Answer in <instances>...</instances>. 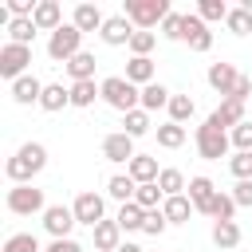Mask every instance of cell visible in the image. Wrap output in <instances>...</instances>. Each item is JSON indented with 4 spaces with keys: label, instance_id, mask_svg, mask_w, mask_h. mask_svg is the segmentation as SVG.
Here are the masks:
<instances>
[{
    "label": "cell",
    "instance_id": "obj_1",
    "mask_svg": "<svg viewBox=\"0 0 252 252\" xmlns=\"http://www.w3.org/2000/svg\"><path fill=\"white\" fill-rule=\"evenodd\" d=\"M43 165H47V150H43L39 142H24V146L4 161V173H8L12 185H32V177L43 173Z\"/></svg>",
    "mask_w": 252,
    "mask_h": 252
},
{
    "label": "cell",
    "instance_id": "obj_2",
    "mask_svg": "<svg viewBox=\"0 0 252 252\" xmlns=\"http://www.w3.org/2000/svg\"><path fill=\"white\" fill-rule=\"evenodd\" d=\"M98 91H102V102L114 106V110H122V114H130V110L142 106V91H138L126 75H110V79H102Z\"/></svg>",
    "mask_w": 252,
    "mask_h": 252
},
{
    "label": "cell",
    "instance_id": "obj_3",
    "mask_svg": "<svg viewBox=\"0 0 252 252\" xmlns=\"http://www.w3.org/2000/svg\"><path fill=\"white\" fill-rule=\"evenodd\" d=\"M169 0H126L122 16L138 28V32H150V28H161V20L169 16Z\"/></svg>",
    "mask_w": 252,
    "mask_h": 252
},
{
    "label": "cell",
    "instance_id": "obj_4",
    "mask_svg": "<svg viewBox=\"0 0 252 252\" xmlns=\"http://www.w3.org/2000/svg\"><path fill=\"white\" fill-rule=\"evenodd\" d=\"M193 146H197V154H201L205 161H220V158H228V150H232L228 134H224V130H217L209 118H205V126H197Z\"/></svg>",
    "mask_w": 252,
    "mask_h": 252
},
{
    "label": "cell",
    "instance_id": "obj_5",
    "mask_svg": "<svg viewBox=\"0 0 252 252\" xmlns=\"http://www.w3.org/2000/svg\"><path fill=\"white\" fill-rule=\"evenodd\" d=\"M79 51H83V32H79L75 24H63L59 32H51V39H47V55H51L55 63L67 67Z\"/></svg>",
    "mask_w": 252,
    "mask_h": 252
},
{
    "label": "cell",
    "instance_id": "obj_6",
    "mask_svg": "<svg viewBox=\"0 0 252 252\" xmlns=\"http://www.w3.org/2000/svg\"><path fill=\"white\" fill-rule=\"evenodd\" d=\"M8 213H16V217H43L47 213V201H43V189H35V185H12L8 189Z\"/></svg>",
    "mask_w": 252,
    "mask_h": 252
},
{
    "label": "cell",
    "instance_id": "obj_7",
    "mask_svg": "<svg viewBox=\"0 0 252 252\" xmlns=\"http://www.w3.org/2000/svg\"><path fill=\"white\" fill-rule=\"evenodd\" d=\"M28 63H32V47H24V43H4L0 47V75L8 83L24 79L28 75Z\"/></svg>",
    "mask_w": 252,
    "mask_h": 252
},
{
    "label": "cell",
    "instance_id": "obj_8",
    "mask_svg": "<svg viewBox=\"0 0 252 252\" xmlns=\"http://www.w3.org/2000/svg\"><path fill=\"white\" fill-rule=\"evenodd\" d=\"M181 39L189 43V51H209L213 47V32H209V24L197 16V12H185V20H181Z\"/></svg>",
    "mask_w": 252,
    "mask_h": 252
},
{
    "label": "cell",
    "instance_id": "obj_9",
    "mask_svg": "<svg viewBox=\"0 0 252 252\" xmlns=\"http://www.w3.org/2000/svg\"><path fill=\"white\" fill-rule=\"evenodd\" d=\"M75 224H79V220H75V209H71V205H47V213H43V228L51 232V240L71 236Z\"/></svg>",
    "mask_w": 252,
    "mask_h": 252
},
{
    "label": "cell",
    "instance_id": "obj_10",
    "mask_svg": "<svg viewBox=\"0 0 252 252\" xmlns=\"http://www.w3.org/2000/svg\"><path fill=\"white\" fill-rule=\"evenodd\" d=\"M134 32H138V28H134V24H130V20H126V16L118 12V16H106V24H102V32H98V39H102L106 47H122V43L130 47V39H134Z\"/></svg>",
    "mask_w": 252,
    "mask_h": 252
},
{
    "label": "cell",
    "instance_id": "obj_11",
    "mask_svg": "<svg viewBox=\"0 0 252 252\" xmlns=\"http://www.w3.org/2000/svg\"><path fill=\"white\" fill-rule=\"evenodd\" d=\"M71 209H75V220H79V224H91V228H94L98 220H106V201H102L98 193H79Z\"/></svg>",
    "mask_w": 252,
    "mask_h": 252
},
{
    "label": "cell",
    "instance_id": "obj_12",
    "mask_svg": "<svg viewBox=\"0 0 252 252\" xmlns=\"http://www.w3.org/2000/svg\"><path fill=\"white\" fill-rule=\"evenodd\" d=\"M102 158H106V161H126V165H130V161L138 158V154H134V138L122 134V130L106 134V138H102Z\"/></svg>",
    "mask_w": 252,
    "mask_h": 252
},
{
    "label": "cell",
    "instance_id": "obj_13",
    "mask_svg": "<svg viewBox=\"0 0 252 252\" xmlns=\"http://www.w3.org/2000/svg\"><path fill=\"white\" fill-rule=\"evenodd\" d=\"M205 79H209V87H213L217 94L228 98V94L236 91V83H240V71H236L232 63H209V75H205Z\"/></svg>",
    "mask_w": 252,
    "mask_h": 252
},
{
    "label": "cell",
    "instance_id": "obj_14",
    "mask_svg": "<svg viewBox=\"0 0 252 252\" xmlns=\"http://www.w3.org/2000/svg\"><path fill=\"white\" fill-rule=\"evenodd\" d=\"M209 122L217 126V130H236L240 122H244V102H236V98H220V106L209 114Z\"/></svg>",
    "mask_w": 252,
    "mask_h": 252
},
{
    "label": "cell",
    "instance_id": "obj_15",
    "mask_svg": "<svg viewBox=\"0 0 252 252\" xmlns=\"http://www.w3.org/2000/svg\"><path fill=\"white\" fill-rule=\"evenodd\" d=\"M71 24L87 35V32H102V24H106V16H102V8L98 4H75V12H71Z\"/></svg>",
    "mask_w": 252,
    "mask_h": 252
},
{
    "label": "cell",
    "instance_id": "obj_16",
    "mask_svg": "<svg viewBox=\"0 0 252 252\" xmlns=\"http://www.w3.org/2000/svg\"><path fill=\"white\" fill-rule=\"evenodd\" d=\"M32 20H35L39 32H59V28H63V8H59V0H39Z\"/></svg>",
    "mask_w": 252,
    "mask_h": 252
},
{
    "label": "cell",
    "instance_id": "obj_17",
    "mask_svg": "<svg viewBox=\"0 0 252 252\" xmlns=\"http://www.w3.org/2000/svg\"><path fill=\"white\" fill-rule=\"evenodd\" d=\"M189 201H193V209L197 213H209V205H213V197H217V185L209 181V177H189V193H185Z\"/></svg>",
    "mask_w": 252,
    "mask_h": 252
},
{
    "label": "cell",
    "instance_id": "obj_18",
    "mask_svg": "<svg viewBox=\"0 0 252 252\" xmlns=\"http://www.w3.org/2000/svg\"><path fill=\"white\" fill-rule=\"evenodd\" d=\"M91 232H94V252H118V244H122L118 220H98Z\"/></svg>",
    "mask_w": 252,
    "mask_h": 252
},
{
    "label": "cell",
    "instance_id": "obj_19",
    "mask_svg": "<svg viewBox=\"0 0 252 252\" xmlns=\"http://www.w3.org/2000/svg\"><path fill=\"white\" fill-rule=\"evenodd\" d=\"M43 87H47V83H39L35 75H24V79H16V83H12V98H16L20 106H32V102H39V98H43Z\"/></svg>",
    "mask_w": 252,
    "mask_h": 252
},
{
    "label": "cell",
    "instance_id": "obj_20",
    "mask_svg": "<svg viewBox=\"0 0 252 252\" xmlns=\"http://www.w3.org/2000/svg\"><path fill=\"white\" fill-rule=\"evenodd\" d=\"M126 79H130L134 87H150V83H158V79H154V59H150V55H134V59L126 63Z\"/></svg>",
    "mask_w": 252,
    "mask_h": 252
},
{
    "label": "cell",
    "instance_id": "obj_21",
    "mask_svg": "<svg viewBox=\"0 0 252 252\" xmlns=\"http://www.w3.org/2000/svg\"><path fill=\"white\" fill-rule=\"evenodd\" d=\"M126 173H130L138 185H150V181H158V173H161V169H158V158H150V154H138V158L126 165Z\"/></svg>",
    "mask_w": 252,
    "mask_h": 252
},
{
    "label": "cell",
    "instance_id": "obj_22",
    "mask_svg": "<svg viewBox=\"0 0 252 252\" xmlns=\"http://www.w3.org/2000/svg\"><path fill=\"white\" fill-rule=\"evenodd\" d=\"M161 213H165V220H169V224H185L197 209H193V201L181 193V197H165V201H161Z\"/></svg>",
    "mask_w": 252,
    "mask_h": 252
},
{
    "label": "cell",
    "instance_id": "obj_23",
    "mask_svg": "<svg viewBox=\"0 0 252 252\" xmlns=\"http://www.w3.org/2000/svg\"><path fill=\"white\" fill-rule=\"evenodd\" d=\"M39 106H43L47 114H55V110L71 106V87H63V83H47V87H43V98H39Z\"/></svg>",
    "mask_w": 252,
    "mask_h": 252
},
{
    "label": "cell",
    "instance_id": "obj_24",
    "mask_svg": "<svg viewBox=\"0 0 252 252\" xmlns=\"http://www.w3.org/2000/svg\"><path fill=\"white\" fill-rule=\"evenodd\" d=\"M213 244H217L220 252H232V248L240 244V224H236V220H217V224H213Z\"/></svg>",
    "mask_w": 252,
    "mask_h": 252
},
{
    "label": "cell",
    "instance_id": "obj_25",
    "mask_svg": "<svg viewBox=\"0 0 252 252\" xmlns=\"http://www.w3.org/2000/svg\"><path fill=\"white\" fill-rule=\"evenodd\" d=\"M169 98H173V91H169V87H161V83L142 87V110H146V114H154V110L169 106Z\"/></svg>",
    "mask_w": 252,
    "mask_h": 252
},
{
    "label": "cell",
    "instance_id": "obj_26",
    "mask_svg": "<svg viewBox=\"0 0 252 252\" xmlns=\"http://www.w3.org/2000/svg\"><path fill=\"white\" fill-rule=\"evenodd\" d=\"M35 20L32 16H20V20H12L8 24V43H24V47H32V39H35Z\"/></svg>",
    "mask_w": 252,
    "mask_h": 252
},
{
    "label": "cell",
    "instance_id": "obj_27",
    "mask_svg": "<svg viewBox=\"0 0 252 252\" xmlns=\"http://www.w3.org/2000/svg\"><path fill=\"white\" fill-rule=\"evenodd\" d=\"M106 193H110L114 201H122V205H126V201H134V193H138V181H134L130 173H114V177L106 181Z\"/></svg>",
    "mask_w": 252,
    "mask_h": 252
},
{
    "label": "cell",
    "instance_id": "obj_28",
    "mask_svg": "<svg viewBox=\"0 0 252 252\" xmlns=\"http://www.w3.org/2000/svg\"><path fill=\"white\" fill-rule=\"evenodd\" d=\"M67 75H71V83H87V79H94V55H91V51H79V55L67 63Z\"/></svg>",
    "mask_w": 252,
    "mask_h": 252
},
{
    "label": "cell",
    "instance_id": "obj_29",
    "mask_svg": "<svg viewBox=\"0 0 252 252\" xmlns=\"http://www.w3.org/2000/svg\"><path fill=\"white\" fill-rule=\"evenodd\" d=\"M118 228L122 232H134V228H142V220H146V209L142 205H134V201H126V205H118Z\"/></svg>",
    "mask_w": 252,
    "mask_h": 252
},
{
    "label": "cell",
    "instance_id": "obj_30",
    "mask_svg": "<svg viewBox=\"0 0 252 252\" xmlns=\"http://www.w3.org/2000/svg\"><path fill=\"white\" fill-rule=\"evenodd\" d=\"M94 98H102V91L94 87V79H87V83H71V106H94Z\"/></svg>",
    "mask_w": 252,
    "mask_h": 252
},
{
    "label": "cell",
    "instance_id": "obj_31",
    "mask_svg": "<svg viewBox=\"0 0 252 252\" xmlns=\"http://www.w3.org/2000/svg\"><path fill=\"white\" fill-rule=\"evenodd\" d=\"M165 110H169V122H177V126H185V122L193 118V110H197V102H193L189 94H173Z\"/></svg>",
    "mask_w": 252,
    "mask_h": 252
},
{
    "label": "cell",
    "instance_id": "obj_32",
    "mask_svg": "<svg viewBox=\"0 0 252 252\" xmlns=\"http://www.w3.org/2000/svg\"><path fill=\"white\" fill-rule=\"evenodd\" d=\"M158 146H161V150H181V146H185V126L161 122V126H158Z\"/></svg>",
    "mask_w": 252,
    "mask_h": 252
},
{
    "label": "cell",
    "instance_id": "obj_33",
    "mask_svg": "<svg viewBox=\"0 0 252 252\" xmlns=\"http://www.w3.org/2000/svg\"><path fill=\"white\" fill-rule=\"evenodd\" d=\"M158 189H161L165 197H181L189 185H185V173H181V169H161V173H158Z\"/></svg>",
    "mask_w": 252,
    "mask_h": 252
},
{
    "label": "cell",
    "instance_id": "obj_34",
    "mask_svg": "<svg viewBox=\"0 0 252 252\" xmlns=\"http://www.w3.org/2000/svg\"><path fill=\"white\" fill-rule=\"evenodd\" d=\"M205 217H213V224H217V220H232V217H236V201H232V193H220V189H217V197H213V205H209Z\"/></svg>",
    "mask_w": 252,
    "mask_h": 252
},
{
    "label": "cell",
    "instance_id": "obj_35",
    "mask_svg": "<svg viewBox=\"0 0 252 252\" xmlns=\"http://www.w3.org/2000/svg\"><path fill=\"white\" fill-rule=\"evenodd\" d=\"M122 134H130V138H142V134H150V114L138 106V110H130V114H122Z\"/></svg>",
    "mask_w": 252,
    "mask_h": 252
},
{
    "label": "cell",
    "instance_id": "obj_36",
    "mask_svg": "<svg viewBox=\"0 0 252 252\" xmlns=\"http://www.w3.org/2000/svg\"><path fill=\"white\" fill-rule=\"evenodd\" d=\"M161 201H165V193L158 189V181H150V185H138V193H134V205H142L146 213L161 209Z\"/></svg>",
    "mask_w": 252,
    "mask_h": 252
},
{
    "label": "cell",
    "instance_id": "obj_37",
    "mask_svg": "<svg viewBox=\"0 0 252 252\" xmlns=\"http://www.w3.org/2000/svg\"><path fill=\"white\" fill-rule=\"evenodd\" d=\"M0 252H43V248H39V240H35L32 232H12Z\"/></svg>",
    "mask_w": 252,
    "mask_h": 252
},
{
    "label": "cell",
    "instance_id": "obj_38",
    "mask_svg": "<svg viewBox=\"0 0 252 252\" xmlns=\"http://www.w3.org/2000/svg\"><path fill=\"white\" fill-rule=\"evenodd\" d=\"M224 24H228L232 35H248V32H252V12H248V8H228V20H224Z\"/></svg>",
    "mask_w": 252,
    "mask_h": 252
},
{
    "label": "cell",
    "instance_id": "obj_39",
    "mask_svg": "<svg viewBox=\"0 0 252 252\" xmlns=\"http://www.w3.org/2000/svg\"><path fill=\"white\" fill-rule=\"evenodd\" d=\"M228 142H232V150H236V154H252V122L244 118L236 130H228Z\"/></svg>",
    "mask_w": 252,
    "mask_h": 252
},
{
    "label": "cell",
    "instance_id": "obj_40",
    "mask_svg": "<svg viewBox=\"0 0 252 252\" xmlns=\"http://www.w3.org/2000/svg\"><path fill=\"white\" fill-rule=\"evenodd\" d=\"M197 16H201L205 24H213V20H228V4H224V0H201V4H197Z\"/></svg>",
    "mask_w": 252,
    "mask_h": 252
},
{
    "label": "cell",
    "instance_id": "obj_41",
    "mask_svg": "<svg viewBox=\"0 0 252 252\" xmlns=\"http://www.w3.org/2000/svg\"><path fill=\"white\" fill-rule=\"evenodd\" d=\"M228 169L236 181H252V154H232L228 158Z\"/></svg>",
    "mask_w": 252,
    "mask_h": 252
},
{
    "label": "cell",
    "instance_id": "obj_42",
    "mask_svg": "<svg viewBox=\"0 0 252 252\" xmlns=\"http://www.w3.org/2000/svg\"><path fill=\"white\" fill-rule=\"evenodd\" d=\"M165 228H169V220H165V213H161V209L146 213V220H142V232H146V236H161Z\"/></svg>",
    "mask_w": 252,
    "mask_h": 252
},
{
    "label": "cell",
    "instance_id": "obj_43",
    "mask_svg": "<svg viewBox=\"0 0 252 252\" xmlns=\"http://www.w3.org/2000/svg\"><path fill=\"white\" fill-rule=\"evenodd\" d=\"M154 47H158V35L154 32H134V39H130V51L134 55H150Z\"/></svg>",
    "mask_w": 252,
    "mask_h": 252
},
{
    "label": "cell",
    "instance_id": "obj_44",
    "mask_svg": "<svg viewBox=\"0 0 252 252\" xmlns=\"http://www.w3.org/2000/svg\"><path fill=\"white\" fill-rule=\"evenodd\" d=\"M181 20H185V12H169L161 20V35L165 39H181Z\"/></svg>",
    "mask_w": 252,
    "mask_h": 252
},
{
    "label": "cell",
    "instance_id": "obj_45",
    "mask_svg": "<svg viewBox=\"0 0 252 252\" xmlns=\"http://www.w3.org/2000/svg\"><path fill=\"white\" fill-rule=\"evenodd\" d=\"M232 201H236V209H252V181H236Z\"/></svg>",
    "mask_w": 252,
    "mask_h": 252
},
{
    "label": "cell",
    "instance_id": "obj_46",
    "mask_svg": "<svg viewBox=\"0 0 252 252\" xmlns=\"http://www.w3.org/2000/svg\"><path fill=\"white\" fill-rule=\"evenodd\" d=\"M43 252H83V244H79L75 236H63V240H51Z\"/></svg>",
    "mask_w": 252,
    "mask_h": 252
},
{
    "label": "cell",
    "instance_id": "obj_47",
    "mask_svg": "<svg viewBox=\"0 0 252 252\" xmlns=\"http://www.w3.org/2000/svg\"><path fill=\"white\" fill-rule=\"evenodd\" d=\"M228 98H236V102H248V98H252V75H240V83H236V91H232Z\"/></svg>",
    "mask_w": 252,
    "mask_h": 252
},
{
    "label": "cell",
    "instance_id": "obj_48",
    "mask_svg": "<svg viewBox=\"0 0 252 252\" xmlns=\"http://www.w3.org/2000/svg\"><path fill=\"white\" fill-rule=\"evenodd\" d=\"M118 252H146V248H142V244H134V240H122V244H118Z\"/></svg>",
    "mask_w": 252,
    "mask_h": 252
}]
</instances>
